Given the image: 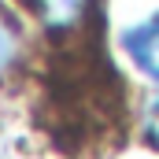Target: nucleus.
<instances>
[{
	"mask_svg": "<svg viewBox=\"0 0 159 159\" xmlns=\"http://www.w3.org/2000/svg\"><path fill=\"white\" fill-rule=\"evenodd\" d=\"M119 44L126 48V56L133 59V67H137L144 78L159 81V11L152 15V19L129 26V30L119 37Z\"/></svg>",
	"mask_w": 159,
	"mask_h": 159,
	"instance_id": "f257e3e1",
	"label": "nucleus"
},
{
	"mask_svg": "<svg viewBox=\"0 0 159 159\" xmlns=\"http://www.w3.org/2000/svg\"><path fill=\"white\" fill-rule=\"evenodd\" d=\"M30 4H34L37 19L52 30V34L74 30L81 19H85V11H89V0H30Z\"/></svg>",
	"mask_w": 159,
	"mask_h": 159,
	"instance_id": "f03ea898",
	"label": "nucleus"
},
{
	"mask_svg": "<svg viewBox=\"0 0 159 159\" xmlns=\"http://www.w3.org/2000/svg\"><path fill=\"white\" fill-rule=\"evenodd\" d=\"M19 52H22V37H19V30H15V22L0 19V78L15 67Z\"/></svg>",
	"mask_w": 159,
	"mask_h": 159,
	"instance_id": "7ed1b4c3",
	"label": "nucleus"
},
{
	"mask_svg": "<svg viewBox=\"0 0 159 159\" xmlns=\"http://www.w3.org/2000/svg\"><path fill=\"white\" fill-rule=\"evenodd\" d=\"M144 133H148V141L159 148V100L148 107V122H144Z\"/></svg>",
	"mask_w": 159,
	"mask_h": 159,
	"instance_id": "20e7f679",
	"label": "nucleus"
}]
</instances>
